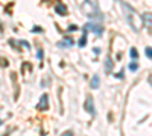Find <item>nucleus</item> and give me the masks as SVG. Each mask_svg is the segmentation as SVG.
<instances>
[{
	"mask_svg": "<svg viewBox=\"0 0 152 136\" xmlns=\"http://www.w3.org/2000/svg\"><path fill=\"white\" fill-rule=\"evenodd\" d=\"M82 11H84V14L90 18L91 21L94 23H100L102 21V12H100L99 9V3H97V0H84V3H82Z\"/></svg>",
	"mask_w": 152,
	"mask_h": 136,
	"instance_id": "nucleus-1",
	"label": "nucleus"
},
{
	"mask_svg": "<svg viewBox=\"0 0 152 136\" xmlns=\"http://www.w3.org/2000/svg\"><path fill=\"white\" fill-rule=\"evenodd\" d=\"M120 5H122V9H123L125 15H126V21L129 23V26L132 27V30L140 32V20L137 18V12L125 2H120Z\"/></svg>",
	"mask_w": 152,
	"mask_h": 136,
	"instance_id": "nucleus-2",
	"label": "nucleus"
},
{
	"mask_svg": "<svg viewBox=\"0 0 152 136\" xmlns=\"http://www.w3.org/2000/svg\"><path fill=\"white\" fill-rule=\"evenodd\" d=\"M84 29L85 30H91L93 33H96V35H102L104 33V27L100 26V23L97 24V23H94V21H90V23H87L85 26H84Z\"/></svg>",
	"mask_w": 152,
	"mask_h": 136,
	"instance_id": "nucleus-3",
	"label": "nucleus"
},
{
	"mask_svg": "<svg viewBox=\"0 0 152 136\" xmlns=\"http://www.w3.org/2000/svg\"><path fill=\"white\" fill-rule=\"evenodd\" d=\"M84 109L87 110L88 114H90L91 117L96 115V109H94V101H93V98L91 97H87V100L84 103Z\"/></svg>",
	"mask_w": 152,
	"mask_h": 136,
	"instance_id": "nucleus-4",
	"label": "nucleus"
},
{
	"mask_svg": "<svg viewBox=\"0 0 152 136\" xmlns=\"http://www.w3.org/2000/svg\"><path fill=\"white\" fill-rule=\"evenodd\" d=\"M37 109L38 110H47L49 109V97H47V94H43L41 95L40 103L37 104Z\"/></svg>",
	"mask_w": 152,
	"mask_h": 136,
	"instance_id": "nucleus-5",
	"label": "nucleus"
},
{
	"mask_svg": "<svg viewBox=\"0 0 152 136\" xmlns=\"http://www.w3.org/2000/svg\"><path fill=\"white\" fill-rule=\"evenodd\" d=\"M142 20H143V23L146 24V26H149L152 29V14L151 12H145V14L142 15Z\"/></svg>",
	"mask_w": 152,
	"mask_h": 136,
	"instance_id": "nucleus-6",
	"label": "nucleus"
},
{
	"mask_svg": "<svg viewBox=\"0 0 152 136\" xmlns=\"http://www.w3.org/2000/svg\"><path fill=\"white\" fill-rule=\"evenodd\" d=\"M55 11H56V14H61V15H67V8H66V5H62V3L56 5V6H55Z\"/></svg>",
	"mask_w": 152,
	"mask_h": 136,
	"instance_id": "nucleus-7",
	"label": "nucleus"
},
{
	"mask_svg": "<svg viewBox=\"0 0 152 136\" xmlns=\"http://www.w3.org/2000/svg\"><path fill=\"white\" fill-rule=\"evenodd\" d=\"M99 85H100V79H99V76L96 74V76L91 77V83H90V86H91V89H97V88H99Z\"/></svg>",
	"mask_w": 152,
	"mask_h": 136,
	"instance_id": "nucleus-8",
	"label": "nucleus"
},
{
	"mask_svg": "<svg viewBox=\"0 0 152 136\" xmlns=\"http://www.w3.org/2000/svg\"><path fill=\"white\" fill-rule=\"evenodd\" d=\"M113 67H114V65H113V60H111L110 56H108V58L105 59V71H107V73H111V71H113Z\"/></svg>",
	"mask_w": 152,
	"mask_h": 136,
	"instance_id": "nucleus-9",
	"label": "nucleus"
},
{
	"mask_svg": "<svg viewBox=\"0 0 152 136\" xmlns=\"http://www.w3.org/2000/svg\"><path fill=\"white\" fill-rule=\"evenodd\" d=\"M70 45H73V41H72L70 38H66L64 41H61V42L58 44V47H61V48H64V47H70Z\"/></svg>",
	"mask_w": 152,
	"mask_h": 136,
	"instance_id": "nucleus-10",
	"label": "nucleus"
},
{
	"mask_svg": "<svg viewBox=\"0 0 152 136\" xmlns=\"http://www.w3.org/2000/svg\"><path fill=\"white\" fill-rule=\"evenodd\" d=\"M85 44H87V30L84 29V35L81 36V40H79L78 45H79V47H85Z\"/></svg>",
	"mask_w": 152,
	"mask_h": 136,
	"instance_id": "nucleus-11",
	"label": "nucleus"
},
{
	"mask_svg": "<svg viewBox=\"0 0 152 136\" xmlns=\"http://www.w3.org/2000/svg\"><path fill=\"white\" fill-rule=\"evenodd\" d=\"M129 53H131V58H132V59H137V58H138V53H137V48H134V47H132L131 50H129Z\"/></svg>",
	"mask_w": 152,
	"mask_h": 136,
	"instance_id": "nucleus-12",
	"label": "nucleus"
},
{
	"mask_svg": "<svg viewBox=\"0 0 152 136\" xmlns=\"http://www.w3.org/2000/svg\"><path fill=\"white\" fill-rule=\"evenodd\" d=\"M129 70H131L132 73L137 71V70H138V64H137V62H131V64H129Z\"/></svg>",
	"mask_w": 152,
	"mask_h": 136,
	"instance_id": "nucleus-13",
	"label": "nucleus"
},
{
	"mask_svg": "<svg viewBox=\"0 0 152 136\" xmlns=\"http://www.w3.org/2000/svg\"><path fill=\"white\" fill-rule=\"evenodd\" d=\"M145 53H146V56H148L149 59H152V47H146V48H145Z\"/></svg>",
	"mask_w": 152,
	"mask_h": 136,
	"instance_id": "nucleus-14",
	"label": "nucleus"
},
{
	"mask_svg": "<svg viewBox=\"0 0 152 136\" xmlns=\"http://www.w3.org/2000/svg\"><path fill=\"white\" fill-rule=\"evenodd\" d=\"M67 30L69 32H76V30H78V26H76V24H72V26H69Z\"/></svg>",
	"mask_w": 152,
	"mask_h": 136,
	"instance_id": "nucleus-15",
	"label": "nucleus"
},
{
	"mask_svg": "<svg viewBox=\"0 0 152 136\" xmlns=\"http://www.w3.org/2000/svg\"><path fill=\"white\" fill-rule=\"evenodd\" d=\"M61 136H73V130H67L64 133H61Z\"/></svg>",
	"mask_w": 152,
	"mask_h": 136,
	"instance_id": "nucleus-16",
	"label": "nucleus"
},
{
	"mask_svg": "<svg viewBox=\"0 0 152 136\" xmlns=\"http://www.w3.org/2000/svg\"><path fill=\"white\" fill-rule=\"evenodd\" d=\"M116 77H117V79H123V77H125V74H123V71L117 73V74H116Z\"/></svg>",
	"mask_w": 152,
	"mask_h": 136,
	"instance_id": "nucleus-17",
	"label": "nucleus"
},
{
	"mask_svg": "<svg viewBox=\"0 0 152 136\" xmlns=\"http://www.w3.org/2000/svg\"><path fill=\"white\" fill-rule=\"evenodd\" d=\"M38 59H43V50H41V48H40V50H38Z\"/></svg>",
	"mask_w": 152,
	"mask_h": 136,
	"instance_id": "nucleus-18",
	"label": "nucleus"
},
{
	"mask_svg": "<svg viewBox=\"0 0 152 136\" xmlns=\"http://www.w3.org/2000/svg\"><path fill=\"white\" fill-rule=\"evenodd\" d=\"M0 64H3V67H8V62H6V59H0Z\"/></svg>",
	"mask_w": 152,
	"mask_h": 136,
	"instance_id": "nucleus-19",
	"label": "nucleus"
},
{
	"mask_svg": "<svg viewBox=\"0 0 152 136\" xmlns=\"http://www.w3.org/2000/svg\"><path fill=\"white\" fill-rule=\"evenodd\" d=\"M21 45H24V47H26V48H31V45H29L28 42H24V41H21Z\"/></svg>",
	"mask_w": 152,
	"mask_h": 136,
	"instance_id": "nucleus-20",
	"label": "nucleus"
},
{
	"mask_svg": "<svg viewBox=\"0 0 152 136\" xmlns=\"http://www.w3.org/2000/svg\"><path fill=\"white\" fill-rule=\"evenodd\" d=\"M32 32H43V29H41V27H35Z\"/></svg>",
	"mask_w": 152,
	"mask_h": 136,
	"instance_id": "nucleus-21",
	"label": "nucleus"
},
{
	"mask_svg": "<svg viewBox=\"0 0 152 136\" xmlns=\"http://www.w3.org/2000/svg\"><path fill=\"white\" fill-rule=\"evenodd\" d=\"M93 53H96V55H99V53H100V48H94V50H93Z\"/></svg>",
	"mask_w": 152,
	"mask_h": 136,
	"instance_id": "nucleus-22",
	"label": "nucleus"
},
{
	"mask_svg": "<svg viewBox=\"0 0 152 136\" xmlns=\"http://www.w3.org/2000/svg\"><path fill=\"white\" fill-rule=\"evenodd\" d=\"M2 122H3V121H2V119H0V126H2Z\"/></svg>",
	"mask_w": 152,
	"mask_h": 136,
	"instance_id": "nucleus-23",
	"label": "nucleus"
},
{
	"mask_svg": "<svg viewBox=\"0 0 152 136\" xmlns=\"http://www.w3.org/2000/svg\"><path fill=\"white\" fill-rule=\"evenodd\" d=\"M0 30H2V24H0Z\"/></svg>",
	"mask_w": 152,
	"mask_h": 136,
	"instance_id": "nucleus-24",
	"label": "nucleus"
}]
</instances>
